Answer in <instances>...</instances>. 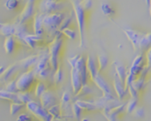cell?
Masks as SVG:
<instances>
[{
  "instance_id": "8992f818",
  "label": "cell",
  "mask_w": 151,
  "mask_h": 121,
  "mask_svg": "<svg viewBox=\"0 0 151 121\" xmlns=\"http://www.w3.org/2000/svg\"><path fill=\"white\" fill-rule=\"evenodd\" d=\"M28 112L35 116L39 121H52L53 118L50 114L49 111L42 107V105L34 100H31L25 104Z\"/></svg>"
},
{
  "instance_id": "f1b7e54d",
  "label": "cell",
  "mask_w": 151,
  "mask_h": 121,
  "mask_svg": "<svg viewBox=\"0 0 151 121\" xmlns=\"http://www.w3.org/2000/svg\"><path fill=\"white\" fill-rule=\"evenodd\" d=\"M17 97H18V101L23 104H26L32 100L31 95L27 91H25V92L24 91H19L17 93Z\"/></svg>"
},
{
  "instance_id": "8d00e7d4",
  "label": "cell",
  "mask_w": 151,
  "mask_h": 121,
  "mask_svg": "<svg viewBox=\"0 0 151 121\" xmlns=\"http://www.w3.org/2000/svg\"><path fill=\"white\" fill-rule=\"evenodd\" d=\"M46 90H47V89H46V86L44 85V83L42 82V81H40V82H38V83L36 84V86H35V95L36 97L39 98Z\"/></svg>"
},
{
  "instance_id": "60d3db41",
  "label": "cell",
  "mask_w": 151,
  "mask_h": 121,
  "mask_svg": "<svg viewBox=\"0 0 151 121\" xmlns=\"http://www.w3.org/2000/svg\"><path fill=\"white\" fill-rule=\"evenodd\" d=\"M132 115L137 119V120H142L145 117V110L142 107H137L132 113Z\"/></svg>"
},
{
  "instance_id": "5bb4252c",
  "label": "cell",
  "mask_w": 151,
  "mask_h": 121,
  "mask_svg": "<svg viewBox=\"0 0 151 121\" xmlns=\"http://www.w3.org/2000/svg\"><path fill=\"white\" fill-rule=\"evenodd\" d=\"M71 84H72V89H73V95L75 96L81 89L82 85V81H81V74L79 73V71L77 70L76 67H72L71 68Z\"/></svg>"
},
{
  "instance_id": "f6af8a7d",
  "label": "cell",
  "mask_w": 151,
  "mask_h": 121,
  "mask_svg": "<svg viewBox=\"0 0 151 121\" xmlns=\"http://www.w3.org/2000/svg\"><path fill=\"white\" fill-rule=\"evenodd\" d=\"M16 121H32V118L27 113H22L18 116Z\"/></svg>"
},
{
  "instance_id": "1f68e13d",
  "label": "cell",
  "mask_w": 151,
  "mask_h": 121,
  "mask_svg": "<svg viewBox=\"0 0 151 121\" xmlns=\"http://www.w3.org/2000/svg\"><path fill=\"white\" fill-rule=\"evenodd\" d=\"M63 80H64V72H63L61 66H59L58 68L54 72V74H53V81H54L55 84H60Z\"/></svg>"
},
{
  "instance_id": "ffe728a7",
  "label": "cell",
  "mask_w": 151,
  "mask_h": 121,
  "mask_svg": "<svg viewBox=\"0 0 151 121\" xmlns=\"http://www.w3.org/2000/svg\"><path fill=\"white\" fill-rule=\"evenodd\" d=\"M94 94H95V91L92 89V87H90L88 84H86V85H83L81 87V90L75 95V97H78V99L85 100V98L92 97L94 96Z\"/></svg>"
},
{
  "instance_id": "9a60e30c",
  "label": "cell",
  "mask_w": 151,
  "mask_h": 121,
  "mask_svg": "<svg viewBox=\"0 0 151 121\" xmlns=\"http://www.w3.org/2000/svg\"><path fill=\"white\" fill-rule=\"evenodd\" d=\"M83 112H101L102 109L97 104L96 101H89V100H81L77 99L75 102Z\"/></svg>"
},
{
  "instance_id": "d4e9b609",
  "label": "cell",
  "mask_w": 151,
  "mask_h": 121,
  "mask_svg": "<svg viewBox=\"0 0 151 121\" xmlns=\"http://www.w3.org/2000/svg\"><path fill=\"white\" fill-rule=\"evenodd\" d=\"M15 48V39L12 35L7 36L4 42V49L6 54H12Z\"/></svg>"
},
{
  "instance_id": "d6986e66",
  "label": "cell",
  "mask_w": 151,
  "mask_h": 121,
  "mask_svg": "<svg viewBox=\"0 0 151 121\" xmlns=\"http://www.w3.org/2000/svg\"><path fill=\"white\" fill-rule=\"evenodd\" d=\"M18 69H19L18 62L9 66L7 68H5L4 72L0 75V82H6V81H8L12 77V75L17 72Z\"/></svg>"
},
{
  "instance_id": "4316f807",
  "label": "cell",
  "mask_w": 151,
  "mask_h": 121,
  "mask_svg": "<svg viewBox=\"0 0 151 121\" xmlns=\"http://www.w3.org/2000/svg\"><path fill=\"white\" fill-rule=\"evenodd\" d=\"M101 11L107 17H113L116 14V10L111 5V4L108 2H104L101 4Z\"/></svg>"
},
{
  "instance_id": "e0dca14e",
  "label": "cell",
  "mask_w": 151,
  "mask_h": 121,
  "mask_svg": "<svg viewBox=\"0 0 151 121\" xmlns=\"http://www.w3.org/2000/svg\"><path fill=\"white\" fill-rule=\"evenodd\" d=\"M44 13L42 12H35L34 15V21H33V30L35 35H42L43 34V27H42V21H43Z\"/></svg>"
},
{
  "instance_id": "6da1fadb",
  "label": "cell",
  "mask_w": 151,
  "mask_h": 121,
  "mask_svg": "<svg viewBox=\"0 0 151 121\" xmlns=\"http://www.w3.org/2000/svg\"><path fill=\"white\" fill-rule=\"evenodd\" d=\"M123 32L131 42L134 51L145 54L151 48V33H142L133 28H123Z\"/></svg>"
},
{
  "instance_id": "f907efd6",
  "label": "cell",
  "mask_w": 151,
  "mask_h": 121,
  "mask_svg": "<svg viewBox=\"0 0 151 121\" xmlns=\"http://www.w3.org/2000/svg\"><path fill=\"white\" fill-rule=\"evenodd\" d=\"M1 24H2V23H1V22H0V26H1Z\"/></svg>"
},
{
  "instance_id": "7c38bea8",
  "label": "cell",
  "mask_w": 151,
  "mask_h": 121,
  "mask_svg": "<svg viewBox=\"0 0 151 121\" xmlns=\"http://www.w3.org/2000/svg\"><path fill=\"white\" fill-rule=\"evenodd\" d=\"M77 68V70L79 71L81 77V81H82V85H86L88 84V81L90 80L89 78V74H88V71L87 68V63H86V58L82 56H80L75 66Z\"/></svg>"
},
{
  "instance_id": "3957f363",
  "label": "cell",
  "mask_w": 151,
  "mask_h": 121,
  "mask_svg": "<svg viewBox=\"0 0 151 121\" xmlns=\"http://www.w3.org/2000/svg\"><path fill=\"white\" fill-rule=\"evenodd\" d=\"M65 17V14L62 12L44 13L43 21H42L43 31L47 35L54 38L56 35L59 33L58 29Z\"/></svg>"
},
{
  "instance_id": "7dc6e473",
  "label": "cell",
  "mask_w": 151,
  "mask_h": 121,
  "mask_svg": "<svg viewBox=\"0 0 151 121\" xmlns=\"http://www.w3.org/2000/svg\"><path fill=\"white\" fill-rule=\"evenodd\" d=\"M4 70H5V67H4V66H0V75L4 72Z\"/></svg>"
},
{
  "instance_id": "30bf717a",
  "label": "cell",
  "mask_w": 151,
  "mask_h": 121,
  "mask_svg": "<svg viewBox=\"0 0 151 121\" xmlns=\"http://www.w3.org/2000/svg\"><path fill=\"white\" fill-rule=\"evenodd\" d=\"M103 115L108 121H119L120 117L126 112V104H121L112 109H103L101 111Z\"/></svg>"
},
{
  "instance_id": "4dcf8cb0",
  "label": "cell",
  "mask_w": 151,
  "mask_h": 121,
  "mask_svg": "<svg viewBox=\"0 0 151 121\" xmlns=\"http://www.w3.org/2000/svg\"><path fill=\"white\" fill-rule=\"evenodd\" d=\"M138 107V99L130 98V100L126 104V112L132 114L133 112Z\"/></svg>"
},
{
  "instance_id": "cb8c5ba5",
  "label": "cell",
  "mask_w": 151,
  "mask_h": 121,
  "mask_svg": "<svg viewBox=\"0 0 151 121\" xmlns=\"http://www.w3.org/2000/svg\"><path fill=\"white\" fill-rule=\"evenodd\" d=\"M42 39V35H30L27 34L24 39H23V43H25L26 45H27L30 48H35V44L38 41H40Z\"/></svg>"
},
{
  "instance_id": "bcb514c9",
  "label": "cell",
  "mask_w": 151,
  "mask_h": 121,
  "mask_svg": "<svg viewBox=\"0 0 151 121\" xmlns=\"http://www.w3.org/2000/svg\"><path fill=\"white\" fill-rule=\"evenodd\" d=\"M145 2H146V4H147L148 10H149V13H150V16L151 19V0H145Z\"/></svg>"
},
{
  "instance_id": "f35d334b",
  "label": "cell",
  "mask_w": 151,
  "mask_h": 121,
  "mask_svg": "<svg viewBox=\"0 0 151 121\" xmlns=\"http://www.w3.org/2000/svg\"><path fill=\"white\" fill-rule=\"evenodd\" d=\"M5 90L9 91V92H12V93H18L19 90L17 89V85H16V80H12V81H10L6 83L5 85Z\"/></svg>"
},
{
  "instance_id": "4fadbf2b",
  "label": "cell",
  "mask_w": 151,
  "mask_h": 121,
  "mask_svg": "<svg viewBox=\"0 0 151 121\" xmlns=\"http://www.w3.org/2000/svg\"><path fill=\"white\" fill-rule=\"evenodd\" d=\"M113 88H114L116 96L119 101L126 99V97L128 96V92L125 87V83L121 81V80L119 78V76L116 73L113 78Z\"/></svg>"
},
{
  "instance_id": "b9f144b4",
  "label": "cell",
  "mask_w": 151,
  "mask_h": 121,
  "mask_svg": "<svg viewBox=\"0 0 151 121\" xmlns=\"http://www.w3.org/2000/svg\"><path fill=\"white\" fill-rule=\"evenodd\" d=\"M81 5L86 12H88L93 8L94 3L92 0H81Z\"/></svg>"
},
{
  "instance_id": "74e56055",
  "label": "cell",
  "mask_w": 151,
  "mask_h": 121,
  "mask_svg": "<svg viewBox=\"0 0 151 121\" xmlns=\"http://www.w3.org/2000/svg\"><path fill=\"white\" fill-rule=\"evenodd\" d=\"M62 35L66 36L67 38L71 39V40H74L76 38V31L70 28V27H67V28H65L61 31Z\"/></svg>"
},
{
  "instance_id": "603a6c76",
  "label": "cell",
  "mask_w": 151,
  "mask_h": 121,
  "mask_svg": "<svg viewBox=\"0 0 151 121\" xmlns=\"http://www.w3.org/2000/svg\"><path fill=\"white\" fill-rule=\"evenodd\" d=\"M96 63H97V67H98V71L103 73L108 67L109 66V58L106 54H100L97 56V59H96Z\"/></svg>"
},
{
  "instance_id": "7bdbcfd3",
  "label": "cell",
  "mask_w": 151,
  "mask_h": 121,
  "mask_svg": "<svg viewBox=\"0 0 151 121\" xmlns=\"http://www.w3.org/2000/svg\"><path fill=\"white\" fill-rule=\"evenodd\" d=\"M79 58H80V55H75V56H73V57L68 58L67 62H68V64L70 65L71 68L75 66V65H76V63H77V61H78Z\"/></svg>"
},
{
  "instance_id": "7a4b0ae2",
  "label": "cell",
  "mask_w": 151,
  "mask_h": 121,
  "mask_svg": "<svg viewBox=\"0 0 151 121\" xmlns=\"http://www.w3.org/2000/svg\"><path fill=\"white\" fill-rule=\"evenodd\" d=\"M73 14L77 22L78 31H79V36H80V48H85L86 47V28H87V23H86V11L82 8L81 5V0H70Z\"/></svg>"
},
{
  "instance_id": "816d5d0a",
  "label": "cell",
  "mask_w": 151,
  "mask_h": 121,
  "mask_svg": "<svg viewBox=\"0 0 151 121\" xmlns=\"http://www.w3.org/2000/svg\"><path fill=\"white\" fill-rule=\"evenodd\" d=\"M56 1H60V0H56Z\"/></svg>"
},
{
  "instance_id": "2e32d148",
  "label": "cell",
  "mask_w": 151,
  "mask_h": 121,
  "mask_svg": "<svg viewBox=\"0 0 151 121\" xmlns=\"http://www.w3.org/2000/svg\"><path fill=\"white\" fill-rule=\"evenodd\" d=\"M39 98H40V102L42 107H44L47 110H49L53 105L57 104V99L54 94L50 90H46Z\"/></svg>"
},
{
  "instance_id": "d590c367",
  "label": "cell",
  "mask_w": 151,
  "mask_h": 121,
  "mask_svg": "<svg viewBox=\"0 0 151 121\" xmlns=\"http://www.w3.org/2000/svg\"><path fill=\"white\" fill-rule=\"evenodd\" d=\"M82 109L76 104H72V112H73V116L77 120H81V114H82Z\"/></svg>"
},
{
  "instance_id": "83f0119b",
  "label": "cell",
  "mask_w": 151,
  "mask_h": 121,
  "mask_svg": "<svg viewBox=\"0 0 151 121\" xmlns=\"http://www.w3.org/2000/svg\"><path fill=\"white\" fill-rule=\"evenodd\" d=\"M115 70H116V74L119 76L121 81L125 83L127 75V71L126 70V67L119 62H115Z\"/></svg>"
},
{
  "instance_id": "681fc988",
  "label": "cell",
  "mask_w": 151,
  "mask_h": 121,
  "mask_svg": "<svg viewBox=\"0 0 151 121\" xmlns=\"http://www.w3.org/2000/svg\"><path fill=\"white\" fill-rule=\"evenodd\" d=\"M81 121H89L88 119H86V118H84V119H81Z\"/></svg>"
},
{
  "instance_id": "5b68a950",
  "label": "cell",
  "mask_w": 151,
  "mask_h": 121,
  "mask_svg": "<svg viewBox=\"0 0 151 121\" xmlns=\"http://www.w3.org/2000/svg\"><path fill=\"white\" fill-rule=\"evenodd\" d=\"M62 33H58L56 36L52 39V41L50 42L48 50H49V56H50V63L51 69L53 73L58 68L59 66V54L60 50L62 49L64 40L62 37Z\"/></svg>"
},
{
  "instance_id": "277c9868",
  "label": "cell",
  "mask_w": 151,
  "mask_h": 121,
  "mask_svg": "<svg viewBox=\"0 0 151 121\" xmlns=\"http://www.w3.org/2000/svg\"><path fill=\"white\" fill-rule=\"evenodd\" d=\"M32 71L35 76V79L38 80H46L50 73H53L50 63L49 50H45L40 54V58L37 63L32 68Z\"/></svg>"
},
{
  "instance_id": "d6a6232c",
  "label": "cell",
  "mask_w": 151,
  "mask_h": 121,
  "mask_svg": "<svg viewBox=\"0 0 151 121\" xmlns=\"http://www.w3.org/2000/svg\"><path fill=\"white\" fill-rule=\"evenodd\" d=\"M48 111H49L50 114L52 116L53 120H54V119L58 120V119H59L60 116H61L62 111H61V107H60L59 104H55V105H53V106L50 107Z\"/></svg>"
},
{
  "instance_id": "7402d4cb",
  "label": "cell",
  "mask_w": 151,
  "mask_h": 121,
  "mask_svg": "<svg viewBox=\"0 0 151 121\" xmlns=\"http://www.w3.org/2000/svg\"><path fill=\"white\" fill-rule=\"evenodd\" d=\"M15 32V24L12 23H2L0 26V35L5 37L14 35Z\"/></svg>"
},
{
  "instance_id": "e575fe53",
  "label": "cell",
  "mask_w": 151,
  "mask_h": 121,
  "mask_svg": "<svg viewBox=\"0 0 151 121\" xmlns=\"http://www.w3.org/2000/svg\"><path fill=\"white\" fill-rule=\"evenodd\" d=\"M25 104L19 103V102H13V103H11L10 104V114L12 116L15 115L16 113H18L23 107H24Z\"/></svg>"
},
{
  "instance_id": "ee69618b",
  "label": "cell",
  "mask_w": 151,
  "mask_h": 121,
  "mask_svg": "<svg viewBox=\"0 0 151 121\" xmlns=\"http://www.w3.org/2000/svg\"><path fill=\"white\" fill-rule=\"evenodd\" d=\"M145 58L147 61V68L150 71L151 70V48L145 53Z\"/></svg>"
},
{
  "instance_id": "484cf974",
  "label": "cell",
  "mask_w": 151,
  "mask_h": 121,
  "mask_svg": "<svg viewBox=\"0 0 151 121\" xmlns=\"http://www.w3.org/2000/svg\"><path fill=\"white\" fill-rule=\"evenodd\" d=\"M0 100H6V101H10L11 103L19 102L17 93H12L5 89L0 90Z\"/></svg>"
},
{
  "instance_id": "836d02e7",
  "label": "cell",
  "mask_w": 151,
  "mask_h": 121,
  "mask_svg": "<svg viewBox=\"0 0 151 121\" xmlns=\"http://www.w3.org/2000/svg\"><path fill=\"white\" fill-rule=\"evenodd\" d=\"M73 16H74V14H73V13H71V14H69L68 16H65V17L64 18V19H63V21H62L60 27H59V29H58V31H59L60 33H61V31H62L63 29L67 28V27H70V24H71L72 21H73Z\"/></svg>"
},
{
  "instance_id": "ba28073f",
  "label": "cell",
  "mask_w": 151,
  "mask_h": 121,
  "mask_svg": "<svg viewBox=\"0 0 151 121\" xmlns=\"http://www.w3.org/2000/svg\"><path fill=\"white\" fill-rule=\"evenodd\" d=\"M35 80V76L32 70L24 72L16 80V85L19 91H28Z\"/></svg>"
},
{
  "instance_id": "c3c4849f",
  "label": "cell",
  "mask_w": 151,
  "mask_h": 121,
  "mask_svg": "<svg viewBox=\"0 0 151 121\" xmlns=\"http://www.w3.org/2000/svg\"><path fill=\"white\" fill-rule=\"evenodd\" d=\"M25 3H35V0H24Z\"/></svg>"
},
{
  "instance_id": "ac0fdd59",
  "label": "cell",
  "mask_w": 151,
  "mask_h": 121,
  "mask_svg": "<svg viewBox=\"0 0 151 121\" xmlns=\"http://www.w3.org/2000/svg\"><path fill=\"white\" fill-rule=\"evenodd\" d=\"M39 58H40V55H33V56H29L27 58H23L22 60L18 62L19 68L27 70V69H29L31 67H34L35 65L37 63Z\"/></svg>"
},
{
  "instance_id": "8fae6325",
  "label": "cell",
  "mask_w": 151,
  "mask_h": 121,
  "mask_svg": "<svg viewBox=\"0 0 151 121\" xmlns=\"http://www.w3.org/2000/svg\"><path fill=\"white\" fill-rule=\"evenodd\" d=\"M35 14V3H26L22 12L17 16V18L14 19V21L17 23L25 24V22L27 20H28Z\"/></svg>"
},
{
  "instance_id": "f546056e",
  "label": "cell",
  "mask_w": 151,
  "mask_h": 121,
  "mask_svg": "<svg viewBox=\"0 0 151 121\" xmlns=\"http://www.w3.org/2000/svg\"><path fill=\"white\" fill-rule=\"evenodd\" d=\"M70 102H71V96L68 91H65L62 95L61 97V111H63L65 108H68L70 106Z\"/></svg>"
},
{
  "instance_id": "44dd1931",
  "label": "cell",
  "mask_w": 151,
  "mask_h": 121,
  "mask_svg": "<svg viewBox=\"0 0 151 121\" xmlns=\"http://www.w3.org/2000/svg\"><path fill=\"white\" fill-rule=\"evenodd\" d=\"M13 23L15 24V32H14L13 37H16L17 39L20 40L23 42L24 37L28 34L27 31L26 25L22 24V23H17L15 21H13Z\"/></svg>"
},
{
  "instance_id": "9c48e42d",
  "label": "cell",
  "mask_w": 151,
  "mask_h": 121,
  "mask_svg": "<svg viewBox=\"0 0 151 121\" xmlns=\"http://www.w3.org/2000/svg\"><path fill=\"white\" fill-rule=\"evenodd\" d=\"M147 67V61L145 54H139L133 61L127 73L132 75L134 79L138 78L143 70Z\"/></svg>"
},
{
  "instance_id": "52a82bcc",
  "label": "cell",
  "mask_w": 151,
  "mask_h": 121,
  "mask_svg": "<svg viewBox=\"0 0 151 121\" xmlns=\"http://www.w3.org/2000/svg\"><path fill=\"white\" fill-rule=\"evenodd\" d=\"M67 6L65 2L56 0H41L38 5L39 12L42 13H53L59 12L62 9Z\"/></svg>"
},
{
  "instance_id": "ab89813d",
  "label": "cell",
  "mask_w": 151,
  "mask_h": 121,
  "mask_svg": "<svg viewBox=\"0 0 151 121\" xmlns=\"http://www.w3.org/2000/svg\"><path fill=\"white\" fill-rule=\"evenodd\" d=\"M19 3V0H6L4 3V7L8 11H12L18 7Z\"/></svg>"
}]
</instances>
